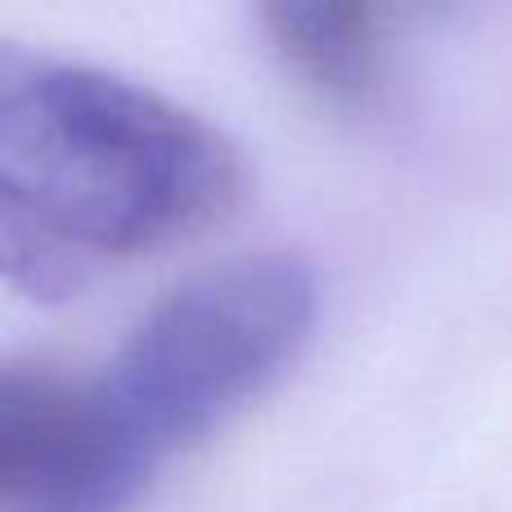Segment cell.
<instances>
[{
	"mask_svg": "<svg viewBox=\"0 0 512 512\" xmlns=\"http://www.w3.org/2000/svg\"><path fill=\"white\" fill-rule=\"evenodd\" d=\"M279 59L337 99H360L382 77L391 45L445 9V0H256Z\"/></svg>",
	"mask_w": 512,
	"mask_h": 512,
	"instance_id": "4",
	"label": "cell"
},
{
	"mask_svg": "<svg viewBox=\"0 0 512 512\" xmlns=\"http://www.w3.org/2000/svg\"><path fill=\"white\" fill-rule=\"evenodd\" d=\"M252 189L243 149L131 77L5 45L0 265L36 301L225 225Z\"/></svg>",
	"mask_w": 512,
	"mask_h": 512,
	"instance_id": "1",
	"label": "cell"
},
{
	"mask_svg": "<svg viewBox=\"0 0 512 512\" xmlns=\"http://www.w3.org/2000/svg\"><path fill=\"white\" fill-rule=\"evenodd\" d=\"M315 306V270L292 252L198 270L144 310L99 391L135 445L162 463L212 436L297 360Z\"/></svg>",
	"mask_w": 512,
	"mask_h": 512,
	"instance_id": "2",
	"label": "cell"
},
{
	"mask_svg": "<svg viewBox=\"0 0 512 512\" xmlns=\"http://www.w3.org/2000/svg\"><path fill=\"white\" fill-rule=\"evenodd\" d=\"M153 472L99 382L0 373V512H131Z\"/></svg>",
	"mask_w": 512,
	"mask_h": 512,
	"instance_id": "3",
	"label": "cell"
}]
</instances>
